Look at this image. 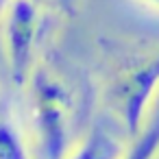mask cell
<instances>
[{
    "label": "cell",
    "mask_w": 159,
    "mask_h": 159,
    "mask_svg": "<svg viewBox=\"0 0 159 159\" xmlns=\"http://www.w3.org/2000/svg\"><path fill=\"white\" fill-rule=\"evenodd\" d=\"M44 7H50V9H57V11H63V13H74V5L76 0H37Z\"/></svg>",
    "instance_id": "52a82bcc"
},
{
    "label": "cell",
    "mask_w": 159,
    "mask_h": 159,
    "mask_svg": "<svg viewBox=\"0 0 159 159\" xmlns=\"http://www.w3.org/2000/svg\"><path fill=\"white\" fill-rule=\"evenodd\" d=\"M137 2H142V5H146V7H150V9H155V11H159V0H137Z\"/></svg>",
    "instance_id": "ba28073f"
},
{
    "label": "cell",
    "mask_w": 159,
    "mask_h": 159,
    "mask_svg": "<svg viewBox=\"0 0 159 159\" xmlns=\"http://www.w3.org/2000/svg\"><path fill=\"white\" fill-rule=\"evenodd\" d=\"M26 92L33 157L66 159L81 139L76 135L79 105L74 87L55 66L39 59L26 83Z\"/></svg>",
    "instance_id": "6da1fadb"
},
{
    "label": "cell",
    "mask_w": 159,
    "mask_h": 159,
    "mask_svg": "<svg viewBox=\"0 0 159 159\" xmlns=\"http://www.w3.org/2000/svg\"><path fill=\"white\" fill-rule=\"evenodd\" d=\"M9 2H11V0H0V18H2V13H5V9H7Z\"/></svg>",
    "instance_id": "9c48e42d"
},
{
    "label": "cell",
    "mask_w": 159,
    "mask_h": 159,
    "mask_svg": "<svg viewBox=\"0 0 159 159\" xmlns=\"http://www.w3.org/2000/svg\"><path fill=\"white\" fill-rule=\"evenodd\" d=\"M44 37V5L37 0H11L0 18V46L7 72L18 87H26L39 63Z\"/></svg>",
    "instance_id": "3957f363"
},
{
    "label": "cell",
    "mask_w": 159,
    "mask_h": 159,
    "mask_svg": "<svg viewBox=\"0 0 159 159\" xmlns=\"http://www.w3.org/2000/svg\"><path fill=\"white\" fill-rule=\"evenodd\" d=\"M157 92L159 46H118L102 76V102L129 139L142 133Z\"/></svg>",
    "instance_id": "7a4b0ae2"
},
{
    "label": "cell",
    "mask_w": 159,
    "mask_h": 159,
    "mask_svg": "<svg viewBox=\"0 0 159 159\" xmlns=\"http://www.w3.org/2000/svg\"><path fill=\"white\" fill-rule=\"evenodd\" d=\"M159 155V113H152L142 133L133 137L122 155V159H157Z\"/></svg>",
    "instance_id": "5b68a950"
},
{
    "label": "cell",
    "mask_w": 159,
    "mask_h": 159,
    "mask_svg": "<svg viewBox=\"0 0 159 159\" xmlns=\"http://www.w3.org/2000/svg\"><path fill=\"white\" fill-rule=\"evenodd\" d=\"M129 142L124 131L107 116V120L94 122L81 135L66 159H122Z\"/></svg>",
    "instance_id": "277c9868"
},
{
    "label": "cell",
    "mask_w": 159,
    "mask_h": 159,
    "mask_svg": "<svg viewBox=\"0 0 159 159\" xmlns=\"http://www.w3.org/2000/svg\"><path fill=\"white\" fill-rule=\"evenodd\" d=\"M0 159H35L31 144L9 120H0Z\"/></svg>",
    "instance_id": "8992f818"
}]
</instances>
